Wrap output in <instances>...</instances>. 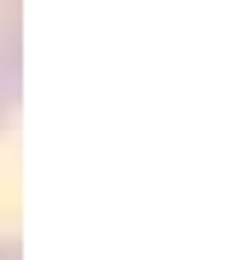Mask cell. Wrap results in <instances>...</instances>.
<instances>
[{"label":"cell","mask_w":246,"mask_h":260,"mask_svg":"<svg viewBox=\"0 0 246 260\" xmlns=\"http://www.w3.org/2000/svg\"><path fill=\"white\" fill-rule=\"evenodd\" d=\"M23 84V32H19V0H0V130L14 116Z\"/></svg>","instance_id":"6da1fadb"},{"label":"cell","mask_w":246,"mask_h":260,"mask_svg":"<svg viewBox=\"0 0 246 260\" xmlns=\"http://www.w3.org/2000/svg\"><path fill=\"white\" fill-rule=\"evenodd\" d=\"M0 260H19V251H14V242H0Z\"/></svg>","instance_id":"7a4b0ae2"}]
</instances>
